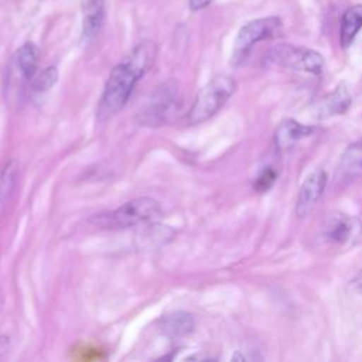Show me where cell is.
<instances>
[{
  "mask_svg": "<svg viewBox=\"0 0 362 362\" xmlns=\"http://www.w3.org/2000/svg\"><path fill=\"white\" fill-rule=\"evenodd\" d=\"M281 27H283V23L276 16L255 18L246 23L245 25H242V28L236 35L235 47H233L235 64H240L247 57L252 47L259 41L276 37L280 33Z\"/></svg>",
  "mask_w": 362,
  "mask_h": 362,
  "instance_id": "6",
  "label": "cell"
},
{
  "mask_svg": "<svg viewBox=\"0 0 362 362\" xmlns=\"http://www.w3.org/2000/svg\"><path fill=\"white\" fill-rule=\"evenodd\" d=\"M163 214L160 204L150 197L134 198L116 209L93 215L90 222L103 229H127L154 222Z\"/></svg>",
  "mask_w": 362,
  "mask_h": 362,
  "instance_id": "2",
  "label": "cell"
},
{
  "mask_svg": "<svg viewBox=\"0 0 362 362\" xmlns=\"http://www.w3.org/2000/svg\"><path fill=\"white\" fill-rule=\"evenodd\" d=\"M195 321L189 313L174 311L158 320V329L168 338H181L194 331Z\"/></svg>",
  "mask_w": 362,
  "mask_h": 362,
  "instance_id": "8",
  "label": "cell"
},
{
  "mask_svg": "<svg viewBox=\"0 0 362 362\" xmlns=\"http://www.w3.org/2000/svg\"><path fill=\"white\" fill-rule=\"evenodd\" d=\"M358 226H359V222L356 218L346 216L345 214H337L329 218L325 236L328 240L334 243L344 245V243H348L351 238L356 235Z\"/></svg>",
  "mask_w": 362,
  "mask_h": 362,
  "instance_id": "10",
  "label": "cell"
},
{
  "mask_svg": "<svg viewBox=\"0 0 362 362\" xmlns=\"http://www.w3.org/2000/svg\"><path fill=\"white\" fill-rule=\"evenodd\" d=\"M57 81H58V69L55 66H48L33 81V89L38 93L47 92L57 83Z\"/></svg>",
  "mask_w": 362,
  "mask_h": 362,
  "instance_id": "18",
  "label": "cell"
},
{
  "mask_svg": "<svg viewBox=\"0 0 362 362\" xmlns=\"http://www.w3.org/2000/svg\"><path fill=\"white\" fill-rule=\"evenodd\" d=\"M105 18V0H83V23L82 38L85 41L93 40Z\"/></svg>",
  "mask_w": 362,
  "mask_h": 362,
  "instance_id": "11",
  "label": "cell"
},
{
  "mask_svg": "<svg viewBox=\"0 0 362 362\" xmlns=\"http://www.w3.org/2000/svg\"><path fill=\"white\" fill-rule=\"evenodd\" d=\"M327 181L328 177L324 170H317L305 178V181L300 187L296 201V214L298 218L307 216L314 209V206L324 194Z\"/></svg>",
  "mask_w": 362,
  "mask_h": 362,
  "instance_id": "7",
  "label": "cell"
},
{
  "mask_svg": "<svg viewBox=\"0 0 362 362\" xmlns=\"http://www.w3.org/2000/svg\"><path fill=\"white\" fill-rule=\"evenodd\" d=\"M211 1L212 0H188V4L191 10H201L205 8Z\"/></svg>",
  "mask_w": 362,
  "mask_h": 362,
  "instance_id": "20",
  "label": "cell"
},
{
  "mask_svg": "<svg viewBox=\"0 0 362 362\" xmlns=\"http://www.w3.org/2000/svg\"><path fill=\"white\" fill-rule=\"evenodd\" d=\"M236 89L235 81L228 75H218L211 79L197 95L187 113L189 124H199L218 113Z\"/></svg>",
  "mask_w": 362,
  "mask_h": 362,
  "instance_id": "3",
  "label": "cell"
},
{
  "mask_svg": "<svg viewBox=\"0 0 362 362\" xmlns=\"http://www.w3.org/2000/svg\"><path fill=\"white\" fill-rule=\"evenodd\" d=\"M351 102H352V98H351L348 89L344 85H341L327 99L325 112H328L327 115L344 113L351 106Z\"/></svg>",
  "mask_w": 362,
  "mask_h": 362,
  "instance_id": "17",
  "label": "cell"
},
{
  "mask_svg": "<svg viewBox=\"0 0 362 362\" xmlns=\"http://www.w3.org/2000/svg\"><path fill=\"white\" fill-rule=\"evenodd\" d=\"M267 59L272 64L308 72L313 75H320L325 65L324 58L320 52L290 44H279L270 48L267 52Z\"/></svg>",
  "mask_w": 362,
  "mask_h": 362,
  "instance_id": "5",
  "label": "cell"
},
{
  "mask_svg": "<svg viewBox=\"0 0 362 362\" xmlns=\"http://www.w3.org/2000/svg\"><path fill=\"white\" fill-rule=\"evenodd\" d=\"M311 132V126L301 124L294 119H284L276 129L274 144L279 150H287L298 140L310 136Z\"/></svg>",
  "mask_w": 362,
  "mask_h": 362,
  "instance_id": "9",
  "label": "cell"
},
{
  "mask_svg": "<svg viewBox=\"0 0 362 362\" xmlns=\"http://www.w3.org/2000/svg\"><path fill=\"white\" fill-rule=\"evenodd\" d=\"M362 28V4L351 6L345 10L341 18L339 41L344 48H348Z\"/></svg>",
  "mask_w": 362,
  "mask_h": 362,
  "instance_id": "13",
  "label": "cell"
},
{
  "mask_svg": "<svg viewBox=\"0 0 362 362\" xmlns=\"http://www.w3.org/2000/svg\"><path fill=\"white\" fill-rule=\"evenodd\" d=\"M362 168V143L351 144L342 156L341 173L346 177H354Z\"/></svg>",
  "mask_w": 362,
  "mask_h": 362,
  "instance_id": "16",
  "label": "cell"
},
{
  "mask_svg": "<svg viewBox=\"0 0 362 362\" xmlns=\"http://www.w3.org/2000/svg\"><path fill=\"white\" fill-rule=\"evenodd\" d=\"M17 177H18V164L16 160H10L0 173V214L16 187Z\"/></svg>",
  "mask_w": 362,
  "mask_h": 362,
  "instance_id": "15",
  "label": "cell"
},
{
  "mask_svg": "<svg viewBox=\"0 0 362 362\" xmlns=\"http://www.w3.org/2000/svg\"><path fill=\"white\" fill-rule=\"evenodd\" d=\"M178 85L174 81H167L154 90L151 99L140 112V123L144 126H161L174 116L178 110Z\"/></svg>",
  "mask_w": 362,
  "mask_h": 362,
  "instance_id": "4",
  "label": "cell"
},
{
  "mask_svg": "<svg viewBox=\"0 0 362 362\" xmlns=\"http://www.w3.org/2000/svg\"><path fill=\"white\" fill-rule=\"evenodd\" d=\"M174 232L167 228L165 225H157L156 221L154 222H148L146 223V228L140 232V238H137L140 240V246L143 247H158L161 245H165L171 238H173Z\"/></svg>",
  "mask_w": 362,
  "mask_h": 362,
  "instance_id": "14",
  "label": "cell"
},
{
  "mask_svg": "<svg viewBox=\"0 0 362 362\" xmlns=\"http://www.w3.org/2000/svg\"><path fill=\"white\" fill-rule=\"evenodd\" d=\"M276 171L272 167H266L263 168V171L257 175L256 181H255V189L257 192H264L269 188L273 187L274 181H276Z\"/></svg>",
  "mask_w": 362,
  "mask_h": 362,
  "instance_id": "19",
  "label": "cell"
},
{
  "mask_svg": "<svg viewBox=\"0 0 362 362\" xmlns=\"http://www.w3.org/2000/svg\"><path fill=\"white\" fill-rule=\"evenodd\" d=\"M38 62H40V51H38V47L31 41L24 42L18 48L14 58L16 68L21 75V78L25 81H30L34 78L38 68Z\"/></svg>",
  "mask_w": 362,
  "mask_h": 362,
  "instance_id": "12",
  "label": "cell"
},
{
  "mask_svg": "<svg viewBox=\"0 0 362 362\" xmlns=\"http://www.w3.org/2000/svg\"><path fill=\"white\" fill-rule=\"evenodd\" d=\"M156 55L157 45L146 40L137 44L129 55L113 66L96 109L98 122H107L126 106L139 79L153 66Z\"/></svg>",
  "mask_w": 362,
  "mask_h": 362,
  "instance_id": "1",
  "label": "cell"
}]
</instances>
